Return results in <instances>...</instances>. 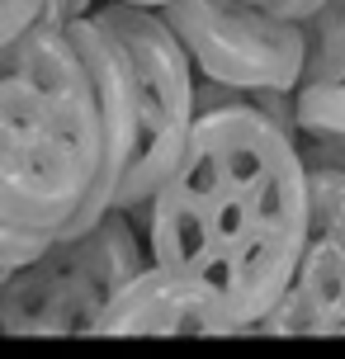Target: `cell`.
I'll return each instance as SVG.
<instances>
[{
  "label": "cell",
  "mask_w": 345,
  "mask_h": 359,
  "mask_svg": "<svg viewBox=\"0 0 345 359\" xmlns=\"http://www.w3.org/2000/svg\"><path fill=\"white\" fill-rule=\"evenodd\" d=\"M128 217L147 260L213 317L218 336L260 331L303 255L308 165L284 123L199 81L184 156Z\"/></svg>",
  "instance_id": "1"
},
{
  "label": "cell",
  "mask_w": 345,
  "mask_h": 359,
  "mask_svg": "<svg viewBox=\"0 0 345 359\" xmlns=\"http://www.w3.org/2000/svg\"><path fill=\"white\" fill-rule=\"evenodd\" d=\"M128 114L90 19L0 48V222L34 241L86 232L114 208Z\"/></svg>",
  "instance_id": "2"
},
{
  "label": "cell",
  "mask_w": 345,
  "mask_h": 359,
  "mask_svg": "<svg viewBox=\"0 0 345 359\" xmlns=\"http://www.w3.org/2000/svg\"><path fill=\"white\" fill-rule=\"evenodd\" d=\"M90 29L109 48L119 90L128 114V161L114 208L133 213L161 189V180L189 147L199 118V76L184 57L180 38L170 34L161 10L123 5V0H95Z\"/></svg>",
  "instance_id": "3"
},
{
  "label": "cell",
  "mask_w": 345,
  "mask_h": 359,
  "mask_svg": "<svg viewBox=\"0 0 345 359\" xmlns=\"http://www.w3.org/2000/svg\"><path fill=\"white\" fill-rule=\"evenodd\" d=\"M147 265L151 260L133 217L109 208L86 232L53 241L38 260L5 279L0 331L5 336H95L104 307Z\"/></svg>",
  "instance_id": "4"
},
{
  "label": "cell",
  "mask_w": 345,
  "mask_h": 359,
  "mask_svg": "<svg viewBox=\"0 0 345 359\" xmlns=\"http://www.w3.org/2000/svg\"><path fill=\"white\" fill-rule=\"evenodd\" d=\"M161 19L180 38L194 76L232 95H293L308 67L303 19H279L251 0H170Z\"/></svg>",
  "instance_id": "5"
},
{
  "label": "cell",
  "mask_w": 345,
  "mask_h": 359,
  "mask_svg": "<svg viewBox=\"0 0 345 359\" xmlns=\"http://www.w3.org/2000/svg\"><path fill=\"white\" fill-rule=\"evenodd\" d=\"M270 336H345V170H308V236L293 279L260 322Z\"/></svg>",
  "instance_id": "6"
},
{
  "label": "cell",
  "mask_w": 345,
  "mask_h": 359,
  "mask_svg": "<svg viewBox=\"0 0 345 359\" xmlns=\"http://www.w3.org/2000/svg\"><path fill=\"white\" fill-rule=\"evenodd\" d=\"M95 336H218V326L170 274L147 265L104 307Z\"/></svg>",
  "instance_id": "7"
},
{
  "label": "cell",
  "mask_w": 345,
  "mask_h": 359,
  "mask_svg": "<svg viewBox=\"0 0 345 359\" xmlns=\"http://www.w3.org/2000/svg\"><path fill=\"white\" fill-rule=\"evenodd\" d=\"M293 142L308 170H345V81L293 90Z\"/></svg>",
  "instance_id": "8"
},
{
  "label": "cell",
  "mask_w": 345,
  "mask_h": 359,
  "mask_svg": "<svg viewBox=\"0 0 345 359\" xmlns=\"http://www.w3.org/2000/svg\"><path fill=\"white\" fill-rule=\"evenodd\" d=\"M308 67H303V86H336L345 81V0H322L308 19Z\"/></svg>",
  "instance_id": "9"
},
{
  "label": "cell",
  "mask_w": 345,
  "mask_h": 359,
  "mask_svg": "<svg viewBox=\"0 0 345 359\" xmlns=\"http://www.w3.org/2000/svg\"><path fill=\"white\" fill-rule=\"evenodd\" d=\"M95 10V0H0V48L43 24H72Z\"/></svg>",
  "instance_id": "10"
},
{
  "label": "cell",
  "mask_w": 345,
  "mask_h": 359,
  "mask_svg": "<svg viewBox=\"0 0 345 359\" xmlns=\"http://www.w3.org/2000/svg\"><path fill=\"white\" fill-rule=\"evenodd\" d=\"M53 241H34V236H19L10 232L5 222H0V274H15V269H24L29 260H38V255L48 251Z\"/></svg>",
  "instance_id": "11"
},
{
  "label": "cell",
  "mask_w": 345,
  "mask_h": 359,
  "mask_svg": "<svg viewBox=\"0 0 345 359\" xmlns=\"http://www.w3.org/2000/svg\"><path fill=\"white\" fill-rule=\"evenodd\" d=\"M251 5H260V10H270L279 19H308L322 0H251Z\"/></svg>",
  "instance_id": "12"
},
{
  "label": "cell",
  "mask_w": 345,
  "mask_h": 359,
  "mask_svg": "<svg viewBox=\"0 0 345 359\" xmlns=\"http://www.w3.org/2000/svg\"><path fill=\"white\" fill-rule=\"evenodd\" d=\"M123 5H142V10H161V5H170V0H123Z\"/></svg>",
  "instance_id": "13"
},
{
  "label": "cell",
  "mask_w": 345,
  "mask_h": 359,
  "mask_svg": "<svg viewBox=\"0 0 345 359\" xmlns=\"http://www.w3.org/2000/svg\"><path fill=\"white\" fill-rule=\"evenodd\" d=\"M5 279H10V274H0V288H5Z\"/></svg>",
  "instance_id": "14"
}]
</instances>
